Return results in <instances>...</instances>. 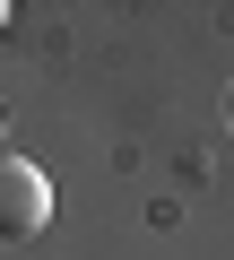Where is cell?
<instances>
[{"label": "cell", "instance_id": "2", "mask_svg": "<svg viewBox=\"0 0 234 260\" xmlns=\"http://www.w3.org/2000/svg\"><path fill=\"white\" fill-rule=\"evenodd\" d=\"M0 35H9V0H0Z\"/></svg>", "mask_w": 234, "mask_h": 260}, {"label": "cell", "instance_id": "1", "mask_svg": "<svg viewBox=\"0 0 234 260\" xmlns=\"http://www.w3.org/2000/svg\"><path fill=\"white\" fill-rule=\"evenodd\" d=\"M44 225H52V182H44V165H26V156L0 148V243H26V234H44Z\"/></svg>", "mask_w": 234, "mask_h": 260}]
</instances>
